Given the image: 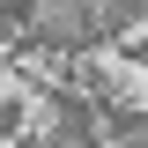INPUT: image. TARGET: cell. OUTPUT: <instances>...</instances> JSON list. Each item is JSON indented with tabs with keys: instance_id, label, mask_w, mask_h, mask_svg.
<instances>
[{
	"instance_id": "obj_1",
	"label": "cell",
	"mask_w": 148,
	"mask_h": 148,
	"mask_svg": "<svg viewBox=\"0 0 148 148\" xmlns=\"http://www.w3.org/2000/svg\"><path fill=\"white\" fill-rule=\"evenodd\" d=\"M96 37H104V30H96V8H89V0H59V8L37 15L30 45H45V52H89Z\"/></svg>"
},
{
	"instance_id": "obj_2",
	"label": "cell",
	"mask_w": 148,
	"mask_h": 148,
	"mask_svg": "<svg viewBox=\"0 0 148 148\" xmlns=\"http://www.w3.org/2000/svg\"><path fill=\"white\" fill-rule=\"evenodd\" d=\"M52 119H59V148H82V141L96 148V119H89V96L59 89V96H52Z\"/></svg>"
},
{
	"instance_id": "obj_3",
	"label": "cell",
	"mask_w": 148,
	"mask_h": 148,
	"mask_svg": "<svg viewBox=\"0 0 148 148\" xmlns=\"http://www.w3.org/2000/svg\"><path fill=\"white\" fill-rule=\"evenodd\" d=\"M0 30L30 37V30H37V0H0Z\"/></svg>"
},
{
	"instance_id": "obj_4",
	"label": "cell",
	"mask_w": 148,
	"mask_h": 148,
	"mask_svg": "<svg viewBox=\"0 0 148 148\" xmlns=\"http://www.w3.org/2000/svg\"><path fill=\"white\" fill-rule=\"evenodd\" d=\"M8 133H15V111H8V104H0V141H8Z\"/></svg>"
},
{
	"instance_id": "obj_5",
	"label": "cell",
	"mask_w": 148,
	"mask_h": 148,
	"mask_svg": "<svg viewBox=\"0 0 148 148\" xmlns=\"http://www.w3.org/2000/svg\"><path fill=\"white\" fill-rule=\"evenodd\" d=\"M126 148H148V119H141V133H133V141H126Z\"/></svg>"
},
{
	"instance_id": "obj_6",
	"label": "cell",
	"mask_w": 148,
	"mask_h": 148,
	"mask_svg": "<svg viewBox=\"0 0 148 148\" xmlns=\"http://www.w3.org/2000/svg\"><path fill=\"white\" fill-rule=\"evenodd\" d=\"M22 148H37V141H22Z\"/></svg>"
}]
</instances>
